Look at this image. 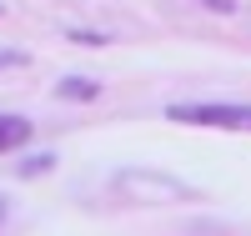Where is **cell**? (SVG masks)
<instances>
[{
    "label": "cell",
    "instance_id": "4",
    "mask_svg": "<svg viewBox=\"0 0 251 236\" xmlns=\"http://www.w3.org/2000/svg\"><path fill=\"white\" fill-rule=\"evenodd\" d=\"M5 66H30V51H15V46H0V71Z\"/></svg>",
    "mask_w": 251,
    "mask_h": 236
},
{
    "label": "cell",
    "instance_id": "1",
    "mask_svg": "<svg viewBox=\"0 0 251 236\" xmlns=\"http://www.w3.org/2000/svg\"><path fill=\"white\" fill-rule=\"evenodd\" d=\"M176 126H211V131H251V105H221V101H186L171 105Z\"/></svg>",
    "mask_w": 251,
    "mask_h": 236
},
{
    "label": "cell",
    "instance_id": "2",
    "mask_svg": "<svg viewBox=\"0 0 251 236\" xmlns=\"http://www.w3.org/2000/svg\"><path fill=\"white\" fill-rule=\"evenodd\" d=\"M30 136H35V126L25 116L0 111V151H20V146H30Z\"/></svg>",
    "mask_w": 251,
    "mask_h": 236
},
{
    "label": "cell",
    "instance_id": "3",
    "mask_svg": "<svg viewBox=\"0 0 251 236\" xmlns=\"http://www.w3.org/2000/svg\"><path fill=\"white\" fill-rule=\"evenodd\" d=\"M96 91H100V85H96V80H86V76H66V80L55 85V96H66V101H91Z\"/></svg>",
    "mask_w": 251,
    "mask_h": 236
},
{
    "label": "cell",
    "instance_id": "6",
    "mask_svg": "<svg viewBox=\"0 0 251 236\" xmlns=\"http://www.w3.org/2000/svg\"><path fill=\"white\" fill-rule=\"evenodd\" d=\"M5 216H10V201H5V196H0V221H5Z\"/></svg>",
    "mask_w": 251,
    "mask_h": 236
},
{
    "label": "cell",
    "instance_id": "5",
    "mask_svg": "<svg viewBox=\"0 0 251 236\" xmlns=\"http://www.w3.org/2000/svg\"><path fill=\"white\" fill-rule=\"evenodd\" d=\"M50 166H55L50 156H40V161H25V166H20V171H25V176H35V171H50Z\"/></svg>",
    "mask_w": 251,
    "mask_h": 236
}]
</instances>
